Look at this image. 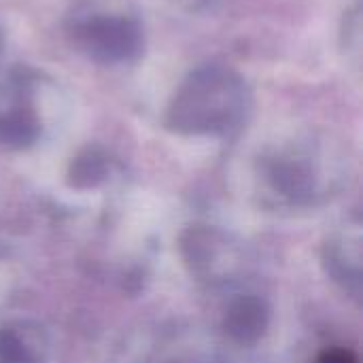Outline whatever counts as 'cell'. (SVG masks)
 Masks as SVG:
<instances>
[{
    "label": "cell",
    "mask_w": 363,
    "mask_h": 363,
    "mask_svg": "<svg viewBox=\"0 0 363 363\" xmlns=\"http://www.w3.org/2000/svg\"><path fill=\"white\" fill-rule=\"evenodd\" d=\"M251 104L240 72L225 64H204L179 83L166 108V125L183 136H228L242 128Z\"/></svg>",
    "instance_id": "1"
},
{
    "label": "cell",
    "mask_w": 363,
    "mask_h": 363,
    "mask_svg": "<svg viewBox=\"0 0 363 363\" xmlns=\"http://www.w3.org/2000/svg\"><path fill=\"white\" fill-rule=\"evenodd\" d=\"M259 174L277 198L304 206L332 194L342 179V168L325 138L298 134L259 157Z\"/></svg>",
    "instance_id": "2"
},
{
    "label": "cell",
    "mask_w": 363,
    "mask_h": 363,
    "mask_svg": "<svg viewBox=\"0 0 363 363\" xmlns=\"http://www.w3.org/2000/svg\"><path fill=\"white\" fill-rule=\"evenodd\" d=\"M64 28L79 53L104 66L130 64L145 47L140 19L123 6L98 0L79 2L68 13Z\"/></svg>",
    "instance_id": "3"
},
{
    "label": "cell",
    "mask_w": 363,
    "mask_h": 363,
    "mask_svg": "<svg viewBox=\"0 0 363 363\" xmlns=\"http://www.w3.org/2000/svg\"><path fill=\"white\" fill-rule=\"evenodd\" d=\"M57 89L32 68H15L0 81V147L21 151L45 130V98Z\"/></svg>",
    "instance_id": "4"
},
{
    "label": "cell",
    "mask_w": 363,
    "mask_h": 363,
    "mask_svg": "<svg viewBox=\"0 0 363 363\" xmlns=\"http://www.w3.org/2000/svg\"><path fill=\"white\" fill-rule=\"evenodd\" d=\"M181 251L191 274L211 285L228 283L242 268L238 245L217 228H189L181 238Z\"/></svg>",
    "instance_id": "5"
},
{
    "label": "cell",
    "mask_w": 363,
    "mask_h": 363,
    "mask_svg": "<svg viewBox=\"0 0 363 363\" xmlns=\"http://www.w3.org/2000/svg\"><path fill=\"white\" fill-rule=\"evenodd\" d=\"M325 266L328 272L345 289L359 294L362 287V232L359 223L336 232L325 245Z\"/></svg>",
    "instance_id": "6"
},
{
    "label": "cell",
    "mask_w": 363,
    "mask_h": 363,
    "mask_svg": "<svg viewBox=\"0 0 363 363\" xmlns=\"http://www.w3.org/2000/svg\"><path fill=\"white\" fill-rule=\"evenodd\" d=\"M270 325V308L259 296H238L225 311L223 330L236 345L251 347L259 342Z\"/></svg>",
    "instance_id": "7"
},
{
    "label": "cell",
    "mask_w": 363,
    "mask_h": 363,
    "mask_svg": "<svg viewBox=\"0 0 363 363\" xmlns=\"http://www.w3.org/2000/svg\"><path fill=\"white\" fill-rule=\"evenodd\" d=\"M49 338L36 323L17 321L0 328V363H45Z\"/></svg>",
    "instance_id": "8"
},
{
    "label": "cell",
    "mask_w": 363,
    "mask_h": 363,
    "mask_svg": "<svg viewBox=\"0 0 363 363\" xmlns=\"http://www.w3.org/2000/svg\"><path fill=\"white\" fill-rule=\"evenodd\" d=\"M108 170L111 160L98 149H87L72 162L70 183L74 187H96L106 179Z\"/></svg>",
    "instance_id": "9"
},
{
    "label": "cell",
    "mask_w": 363,
    "mask_h": 363,
    "mask_svg": "<svg viewBox=\"0 0 363 363\" xmlns=\"http://www.w3.org/2000/svg\"><path fill=\"white\" fill-rule=\"evenodd\" d=\"M162 363H223L215 351L202 349V347H187L172 351L168 357H164Z\"/></svg>",
    "instance_id": "10"
},
{
    "label": "cell",
    "mask_w": 363,
    "mask_h": 363,
    "mask_svg": "<svg viewBox=\"0 0 363 363\" xmlns=\"http://www.w3.org/2000/svg\"><path fill=\"white\" fill-rule=\"evenodd\" d=\"M317 363H359V359L349 349H330L319 357Z\"/></svg>",
    "instance_id": "11"
},
{
    "label": "cell",
    "mask_w": 363,
    "mask_h": 363,
    "mask_svg": "<svg viewBox=\"0 0 363 363\" xmlns=\"http://www.w3.org/2000/svg\"><path fill=\"white\" fill-rule=\"evenodd\" d=\"M179 6L187 9V11H204L208 9L215 0H174Z\"/></svg>",
    "instance_id": "12"
},
{
    "label": "cell",
    "mask_w": 363,
    "mask_h": 363,
    "mask_svg": "<svg viewBox=\"0 0 363 363\" xmlns=\"http://www.w3.org/2000/svg\"><path fill=\"white\" fill-rule=\"evenodd\" d=\"M2 51H4V34H2V28H0V57H2Z\"/></svg>",
    "instance_id": "13"
}]
</instances>
